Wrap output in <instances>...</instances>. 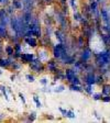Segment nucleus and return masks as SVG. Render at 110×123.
I'll return each instance as SVG.
<instances>
[{"label":"nucleus","instance_id":"obj_18","mask_svg":"<svg viewBox=\"0 0 110 123\" xmlns=\"http://www.w3.org/2000/svg\"><path fill=\"white\" fill-rule=\"evenodd\" d=\"M54 30H55V29L53 28V25H45L43 28V35L52 37V36L54 35Z\"/></svg>","mask_w":110,"mask_h":123},{"label":"nucleus","instance_id":"obj_16","mask_svg":"<svg viewBox=\"0 0 110 123\" xmlns=\"http://www.w3.org/2000/svg\"><path fill=\"white\" fill-rule=\"evenodd\" d=\"M54 81H58V80H61V81H63V80H65L66 78H65V72L64 69L59 68L58 70H57V73H55L54 74Z\"/></svg>","mask_w":110,"mask_h":123},{"label":"nucleus","instance_id":"obj_21","mask_svg":"<svg viewBox=\"0 0 110 123\" xmlns=\"http://www.w3.org/2000/svg\"><path fill=\"white\" fill-rule=\"evenodd\" d=\"M11 6H12L13 8H14L15 10L18 11H22V0H11Z\"/></svg>","mask_w":110,"mask_h":123},{"label":"nucleus","instance_id":"obj_11","mask_svg":"<svg viewBox=\"0 0 110 123\" xmlns=\"http://www.w3.org/2000/svg\"><path fill=\"white\" fill-rule=\"evenodd\" d=\"M87 45H88L87 40L84 37L83 34H79V35L77 36V38H76V46H77V49H78V51L83 49L85 46H87Z\"/></svg>","mask_w":110,"mask_h":123},{"label":"nucleus","instance_id":"obj_20","mask_svg":"<svg viewBox=\"0 0 110 123\" xmlns=\"http://www.w3.org/2000/svg\"><path fill=\"white\" fill-rule=\"evenodd\" d=\"M43 21H44V23H45V25H54V24L56 23L54 17L53 15H50V14H45Z\"/></svg>","mask_w":110,"mask_h":123},{"label":"nucleus","instance_id":"obj_31","mask_svg":"<svg viewBox=\"0 0 110 123\" xmlns=\"http://www.w3.org/2000/svg\"><path fill=\"white\" fill-rule=\"evenodd\" d=\"M91 98H92V100H95V101H99V100H101V98H103V93H101V92H94L91 95Z\"/></svg>","mask_w":110,"mask_h":123},{"label":"nucleus","instance_id":"obj_33","mask_svg":"<svg viewBox=\"0 0 110 123\" xmlns=\"http://www.w3.org/2000/svg\"><path fill=\"white\" fill-rule=\"evenodd\" d=\"M13 47H14V52H23V47H22V43L21 42L13 44Z\"/></svg>","mask_w":110,"mask_h":123},{"label":"nucleus","instance_id":"obj_12","mask_svg":"<svg viewBox=\"0 0 110 123\" xmlns=\"http://www.w3.org/2000/svg\"><path fill=\"white\" fill-rule=\"evenodd\" d=\"M23 42L30 47H38L39 46V38H36L35 36H31V37H24Z\"/></svg>","mask_w":110,"mask_h":123},{"label":"nucleus","instance_id":"obj_37","mask_svg":"<svg viewBox=\"0 0 110 123\" xmlns=\"http://www.w3.org/2000/svg\"><path fill=\"white\" fill-rule=\"evenodd\" d=\"M101 101H103V102H106V103H110V95L103 96V98H101Z\"/></svg>","mask_w":110,"mask_h":123},{"label":"nucleus","instance_id":"obj_42","mask_svg":"<svg viewBox=\"0 0 110 123\" xmlns=\"http://www.w3.org/2000/svg\"><path fill=\"white\" fill-rule=\"evenodd\" d=\"M41 1L46 6H50V5H52V3L54 2V0H41Z\"/></svg>","mask_w":110,"mask_h":123},{"label":"nucleus","instance_id":"obj_8","mask_svg":"<svg viewBox=\"0 0 110 123\" xmlns=\"http://www.w3.org/2000/svg\"><path fill=\"white\" fill-rule=\"evenodd\" d=\"M64 72H65V78H66L65 80H66L68 84H69V82H72L73 78H74L76 75H78L76 73V70H75L72 66H67L66 68L64 69Z\"/></svg>","mask_w":110,"mask_h":123},{"label":"nucleus","instance_id":"obj_26","mask_svg":"<svg viewBox=\"0 0 110 123\" xmlns=\"http://www.w3.org/2000/svg\"><path fill=\"white\" fill-rule=\"evenodd\" d=\"M101 93H103V96L110 95V84L106 82L101 86Z\"/></svg>","mask_w":110,"mask_h":123},{"label":"nucleus","instance_id":"obj_15","mask_svg":"<svg viewBox=\"0 0 110 123\" xmlns=\"http://www.w3.org/2000/svg\"><path fill=\"white\" fill-rule=\"evenodd\" d=\"M10 36V32H9V28L3 25H0V38L2 40H8Z\"/></svg>","mask_w":110,"mask_h":123},{"label":"nucleus","instance_id":"obj_22","mask_svg":"<svg viewBox=\"0 0 110 123\" xmlns=\"http://www.w3.org/2000/svg\"><path fill=\"white\" fill-rule=\"evenodd\" d=\"M0 67L2 69H9L10 68V63H9V59L3 58V57H0Z\"/></svg>","mask_w":110,"mask_h":123},{"label":"nucleus","instance_id":"obj_34","mask_svg":"<svg viewBox=\"0 0 110 123\" xmlns=\"http://www.w3.org/2000/svg\"><path fill=\"white\" fill-rule=\"evenodd\" d=\"M26 79L28 80L29 82H34V81H35V77H34V75L26 74Z\"/></svg>","mask_w":110,"mask_h":123},{"label":"nucleus","instance_id":"obj_6","mask_svg":"<svg viewBox=\"0 0 110 123\" xmlns=\"http://www.w3.org/2000/svg\"><path fill=\"white\" fill-rule=\"evenodd\" d=\"M100 19L103 24L110 25V10L106 7H100Z\"/></svg>","mask_w":110,"mask_h":123},{"label":"nucleus","instance_id":"obj_30","mask_svg":"<svg viewBox=\"0 0 110 123\" xmlns=\"http://www.w3.org/2000/svg\"><path fill=\"white\" fill-rule=\"evenodd\" d=\"M59 9H61V11L63 13H64L65 15H68L69 14V8H68V5H61V8H59Z\"/></svg>","mask_w":110,"mask_h":123},{"label":"nucleus","instance_id":"obj_41","mask_svg":"<svg viewBox=\"0 0 110 123\" xmlns=\"http://www.w3.org/2000/svg\"><path fill=\"white\" fill-rule=\"evenodd\" d=\"M21 55H22V52H14L13 57H14L15 59H20L21 58Z\"/></svg>","mask_w":110,"mask_h":123},{"label":"nucleus","instance_id":"obj_9","mask_svg":"<svg viewBox=\"0 0 110 123\" xmlns=\"http://www.w3.org/2000/svg\"><path fill=\"white\" fill-rule=\"evenodd\" d=\"M36 2V0H22V11H33Z\"/></svg>","mask_w":110,"mask_h":123},{"label":"nucleus","instance_id":"obj_38","mask_svg":"<svg viewBox=\"0 0 110 123\" xmlns=\"http://www.w3.org/2000/svg\"><path fill=\"white\" fill-rule=\"evenodd\" d=\"M19 98H20V100H21V102L23 103V105H26V97H24V95H23V93H19Z\"/></svg>","mask_w":110,"mask_h":123},{"label":"nucleus","instance_id":"obj_43","mask_svg":"<svg viewBox=\"0 0 110 123\" xmlns=\"http://www.w3.org/2000/svg\"><path fill=\"white\" fill-rule=\"evenodd\" d=\"M92 114L95 115V118H96V119H98V120H101V118H100V117H99V113H98L96 110H94V111H92Z\"/></svg>","mask_w":110,"mask_h":123},{"label":"nucleus","instance_id":"obj_23","mask_svg":"<svg viewBox=\"0 0 110 123\" xmlns=\"http://www.w3.org/2000/svg\"><path fill=\"white\" fill-rule=\"evenodd\" d=\"M5 53L7 54V56H13V54H14V47H13V45H11V44H8V45L5 46Z\"/></svg>","mask_w":110,"mask_h":123},{"label":"nucleus","instance_id":"obj_32","mask_svg":"<svg viewBox=\"0 0 110 123\" xmlns=\"http://www.w3.org/2000/svg\"><path fill=\"white\" fill-rule=\"evenodd\" d=\"M33 101H34V103H35L36 108H42V103H41V101H40V98H39L38 95H33Z\"/></svg>","mask_w":110,"mask_h":123},{"label":"nucleus","instance_id":"obj_25","mask_svg":"<svg viewBox=\"0 0 110 123\" xmlns=\"http://www.w3.org/2000/svg\"><path fill=\"white\" fill-rule=\"evenodd\" d=\"M83 12H80V11H74V13H73V20L75 21V22H77V23H79L80 22V20H82V18H83Z\"/></svg>","mask_w":110,"mask_h":123},{"label":"nucleus","instance_id":"obj_17","mask_svg":"<svg viewBox=\"0 0 110 123\" xmlns=\"http://www.w3.org/2000/svg\"><path fill=\"white\" fill-rule=\"evenodd\" d=\"M108 80L106 79V77L100 73H96V85L97 86H103L104 84H106Z\"/></svg>","mask_w":110,"mask_h":123},{"label":"nucleus","instance_id":"obj_13","mask_svg":"<svg viewBox=\"0 0 110 123\" xmlns=\"http://www.w3.org/2000/svg\"><path fill=\"white\" fill-rule=\"evenodd\" d=\"M58 111L62 113L63 117H65V118H68V119H75L76 118V114H75V112L72 110V109L66 110V109H64V108L58 107Z\"/></svg>","mask_w":110,"mask_h":123},{"label":"nucleus","instance_id":"obj_1","mask_svg":"<svg viewBox=\"0 0 110 123\" xmlns=\"http://www.w3.org/2000/svg\"><path fill=\"white\" fill-rule=\"evenodd\" d=\"M29 68H30L31 72L35 73V74H43L46 70V66L44 64V62L39 59L36 56L31 63H29Z\"/></svg>","mask_w":110,"mask_h":123},{"label":"nucleus","instance_id":"obj_44","mask_svg":"<svg viewBox=\"0 0 110 123\" xmlns=\"http://www.w3.org/2000/svg\"><path fill=\"white\" fill-rule=\"evenodd\" d=\"M10 80H11V81H14V80H15V75H11V76H10Z\"/></svg>","mask_w":110,"mask_h":123},{"label":"nucleus","instance_id":"obj_7","mask_svg":"<svg viewBox=\"0 0 110 123\" xmlns=\"http://www.w3.org/2000/svg\"><path fill=\"white\" fill-rule=\"evenodd\" d=\"M38 57L39 59H41L42 62L45 63L46 61L50 59V51L47 47H43V46H40V49L38 51Z\"/></svg>","mask_w":110,"mask_h":123},{"label":"nucleus","instance_id":"obj_45","mask_svg":"<svg viewBox=\"0 0 110 123\" xmlns=\"http://www.w3.org/2000/svg\"><path fill=\"white\" fill-rule=\"evenodd\" d=\"M2 53H3V49H2V46H1V42H0V56L2 55Z\"/></svg>","mask_w":110,"mask_h":123},{"label":"nucleus","instance_id":"obj_24","mask_svg":"<svg viewBox=\"0 0 110 123\" xmlns=\"http://www.w3.org/2000/svg\"><path fill=\"white\" fill-rule=\"evenodd\" d=\"M83 89H84V92L87 96H91L94 93V89H92L91 85H83Z\"/></svg>","mask_w":110,"mask_h":123},{"label":"nucleus","instance_id":"obj_2","mask_svg":"<svg viewBox=\"0 0 110 123\" xmlns=\"http://www.w3.org/2000/svg\"><path fill=\"white\" fill-rule=\"evenodd\" d=\"M92 56H94V51L89 47V45L85 46L83 49H80L78 52V55H77V58L79 59L82 63H88V62L91 61Z\"/></svg>","mask_w":110,"mask_h":123},{"label":"nucleus","instance_id":"obj_14","mask_svg":"<svg viewBox=\"0 0 110 123\" xmlns=\"http://www.w3.org/2000/svg\"><path fill=\"white\" fill-rule=\"evenodd\" d=\"M100 41L106 47H110V35L108 33H99Z\"/></svg>","mask_w":110,"mask_h":123},{"label":"nucleus","instance_id":"obj_46","mask_svg":"<svg viewBox=\"0 0 110 123\" xmlns=\"http://www.w3.org/2000/svg\"><path fill=\"white\" fill-rule=\"evenodd\" d=\"M3 118H5V114H2V113H0V121L2 120Z\"/></svg>","mask_w":110,"mask_h":123},{"label":"nucleus","instance_id":"obj_47","mask_svg":"<svg viewBox=\"0 0 110 123\" xmlns=\"http://www.w3.org/2000/svg\"><path fill=\"white\" fill-rule=\"evenodd\" d=\"M0 75H2V68L0 67Z\"/></svg>","mask_w":110,"mask_h":123},{"label":"nucleus","instance_id":"obj_39","mask_svg":"<svg viewBox=\"0 0 110 123\" xmlns=\"http://www.w3.org/2000/svg\"><path fill=\"white\" fill-rule=\"evenodd\" d=\"M10 0H0V6H3V7H7L8 5H10Z\"/></svg>","mask_w":110,"mask_h":123},{"label":"nucleus","instance_id":"obj_10","mask_svg":"<svg viewBox=\"0 0 110 123\" xmlns=\"http://www.w3.org/2000/svg\"><path fill=\"white\" fill-rule=\"evenodd\" d=\"M34 58H35V55L33 53H23L22 52L20 61L23 65H29V63H31Z\"/></svg>","mask_w":110,"mask_h":123},{"label":"nucleus","instance_id":"obj_29","mask_svg":"<svg viewBox=\"0 0 110 123\" xmlns=\"http://www.w3.org/2000/svg\"><path fill=\"white\" fill-rule=\"evenodd\" d=\"M35 120H36V112L32 111V112L29 113L26 121H28V122H33V121H35Z\"/></svg>","mask_w":110,"mask_h":123},{"label":"nucleus","instance_id":"obj_40","mask_svg":"<svg viewBox=\"0 0 110 123\" xmlns=\"http://www.w3.org/2000/svg\"><path fill=\"white\" fill-rule=\"evenodd\" d=\"M40 84H41L42 86H47V85H49V80L46 79V78H41V79H40Z\"/></svg>","mask_w":110,"mask_h":123},{"label":"nucleus","instance_id":"obj_28","mask_svg":"<svg viewBox=\"0 0 110 123\" xmlns=\"http://www.w3.org/2000/svg\"><path fill=\"white\" fill-rule=\"evenodd\" d=\"M65 89H66V87H65L64 85H58V86L53 88V92H55V93H61V92H63Z\"/></svg>","mask_w":110,"mask_h":123},{"label":"nucleus","instance_id":"obj_27","mask_svg":"<svg viewBox=\"0 0 110 123\" xmlns=\"http://www.w3.org/2000/svg\"><path fill=\"white\" fill-rule=\"evenodd\" d=\"M0 91H1V93L3 95V97H5V99L7 100V101H9V96H8V90H7V87L6 86H3V85H0Z\"/></svg>","mask_w":110,"mask_h":123},{"label":"nucleus","instance_id":"obj_36","mask_svg":"<svg viewBox=\"0 0 110 123\" xmlns=\"http://www.w3.org/2000/svg\"><path fill=\"white\" fill-rule=\"evenodd\" d=\"M42 92H53V88L47 87V86H43V88L41 89Z\"/></svg>","mask_w":110,"mask_h":123},{"label":"nucleus","instance_id":"obj_35","mask_svg":"<svg viewBox=\"0 0 110 123\" xmlns=\"http://www.w3.org/2000/svg\"><path fill=\"white\" fill-rule=\"evenodd\" d=\"M69 6L73 9V11H77V5H76V0H69Z\"/></svg>","mask_w":110,"mask_h":123},{"label":"nucleus","instance_id":"obj_5","mask_svg":"<svg viewBox=\"0 0 110 123\" xmlns=\"http://www.w3.org/2000/svg\"><path fill=\"white\" fill-rule=\"evenodd\" d=\"M82 80L85 85H96V73H84L82 76Z\"/></svg>","mask_w":110,"mask_h":123},{"label":"nucleus","instance_id":"obj_19","mask_svg":"<svg viewBox=\"0 0 110 123\" xmlns=\"http://www.w3.org/2000/svg\"><path fill=\"white\" fill-rule=\"evenodd\" d=\"M68 89L71 90V91H75V92H84V89H83V85L68 84Z\"/></svg>","mask_w":110,"mask_h":123},{"label":"nucleus","instance_id":"obj_3","mask_svg":"<svg viewBox=\"0 0 110 123\" xmlns=\"http://www.w3.org/2000/svg\"><path fill=\"white\" fill-rule=\"evenodd\" d=\"M45 66H46V70H47L49 73H51L52 75H54L55 73H57V70L61 68L58 61L55 59L54 57L53 58H50L49 61L45 62Z\"/></svg>","mask_w":110,"mask_h":123},{"label":"nucleus","instance_id":"obj_4","mask_svg":"<svg viewBox=\"0 0 110 123\" xmlns=\"http://www.w3.org/2000/svg\"><path fill=\"white\" fill-rule=\"evenodd\" d=\"M54 36H55V38H56L57 42H59V43H68L69 42V38L67 36L66 31L62 30L59 28L54 30Z\"/></svg>","mask_w":110,"mask_h":123}]
</instances>
